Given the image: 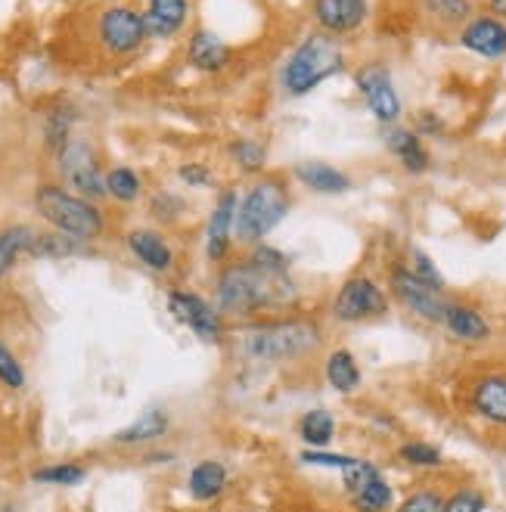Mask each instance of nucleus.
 Segmentation results:
<instances>
[{
    "label": "nucleus",
    "instance_id": "nucleus-22",
    "mask_svg": "<svg viewBox=\"0 0 506 512\" xmlns=\"http://www.w3.org/2000/svg\"><path fill=\"white\" fill-rule=\"evenodd\" d=\"M423 10V16L438 25V28H460L475 16V4L472 0H416Z\"/></svg>",
    "mask_w": 506,
    "mask_h": 512
},
{
    "label": "nucleus",
    "instance_id": "nucleus-28",
    "mask_svg": "<svg viewBox=\"0 0 506 512\" xmlns=\"http://www.w3.org/2000/svg\"><path fill=\"white\" fill-rule=\"evenodd\" d=\"M392 500H395V494H392L389 481H385L382 475L370 478L364 488H357L351 494V506L357 512H385V509L392 506Z\"/></svg>",
    "mask_w": 506,
    "mask_h": 512
},
{
    "label": "nucleus",
    "instance_id": "nucleus-14",
    "mask_svg": "<svg viewBox=\"0 0 506 512\" xmlns=\"http://www.w3.org/2000/svg\"><path fill=\"white\" fill-rule=\"evenodd\" d=\"M236 205H240V193L236 190H221L212 218H208L205 230V258L208 261H224L230 252V239H233V221H236Z\"/></svg>",
    "mask_w": 506,
    "mask_h": 512
},
{
    "label": "nucleus",
    "instance_id": "nucleus-8",
    "mask_svg": "<svg viewBox=\"0 0 506 512\" xmlns=\"http://www.w3.org/2000/svg\"><path fill=\"white\" fill-rule=\"evenodd\" d=\"M389 286H392V295L401 301V305L416 314V317H423L429 323H444V314H448V305L451 301H444L438 289L426 286L420 277H413V270L404 267V264H395L389 270Z\"/></svg>",
    "mask_w": 506,
    "mask_h": 512
},
{
    "label": "nucleus",
    "instance_id": "nucleus-17",
    "mask_svg": "<svg viewBox=\"0 0 506 512\" xmlns=\"http://www.w3.org/2000/svg\"><path fill=\"white\" fill-rule=\"evenodd\" d=\"M292 177L299 180L302 187L320 193V196H339L351 190V177L345 171H339L330 162H320V159H302L292 165Z\"/></svg>",
    "mask_w": 506,
    "mask_h": 512
},
{
    "label": "nucleus",
    "instance_id": "nucleus-40",
    "mask_svg": "<svg viewBox=\"0 0 506 512\" xmlns=\"http://www.w3.org/2000/svg\"><path fill=\"white\" fill-rule=\"evenodd\" d=\"M177 177H181L187 187H212L215 184V174L208 171L205 165H196V162L177 168Z\"/></svg>",
    "mask_w": 506,
    "mask_h": 512
},
{
    "label": "nucleus",
    "instance_id": "nucleus-39",
    "mask_svg": "<svg viewBox=\"0 0 506 512\" xmlns=\"http://www.w3.org/2000/svg\"><path fill=\"white\" fill-rule=\"evenodd\" d=\"M357 457H345V454H326L320 447H308L302 454V463L308 466H323V469H348Z\"/></svg>",
    "mask_w": 506,
    "mask_h": 512
},
{
    "label": "nucleus",
    "instance_id": "nucleus-20",
    "mask_svg": "<svg viewBox=\"0 0 506 512\" xmlns=\"http://www.w3.org/2000/svg\"><path fill=\"white\" fill-rule=\"evenodd\" d=\"M441 326L460 342H485V339H491V323L475 308L457 305V301H451V305H448V314H444Z\"/></svg>",
    "mask_w": 506,
    "mask_h": 512
},
{
    "label": "nucleus",
    "instance_id": "nucleus-36",
    "mask_svg": "<svg viewBox=\"0 0 506 512\" xmlns=\"http://www.w3.org/2000/svg\"><path fill=\"white\" fill-rule=\"evenodd\" d=\"M398 512H444V497L432 488H423V491H413L401 506Z\"/></svg>",
    "mask_w": 506,
    "mask_h": 512
},
{
    "label": "nucleus",
    "instance_id": "nucleus-29",
    "mask_svg": "<svg viewBox=\"0 0 506 512\" xmlns=\"http://www.w3.org/2000/svg\"><path fill=\"white\" fill-rule=\"evenodd\" d=\"M333 432H336V423L326 410H311L299 423V435L308 447H326L333 441Z\"/></svg>",
    "mask_w": 506,
    "mask_h": 512
},
{
    "label": "nucleus",
    "instance_id": "nucleus-6",
    "mask_svg": "<svg viewBox=\"0 0 506 512\" xmlns=\"http://www.w3.org/2000/svg\"><path fill=\"white\" fill-rule=\"evenodd\" d=\"M56 162H59V174H63V180L78 196L84 199L106 196V174L100 171V162L87 140H69L63 153L56 156Z\"/></svg>",
    "mask_w": 506,
    "mask_h": 512
},
{
    "label": "nucleus",
    "instance_id": "nucleus-41",
    "mask_svg": "<svg viewBox=\"0 0 506 512\" xmlns=\"http://www.w3.org/2000/svg\"><path fill=\"white\" fill-rule=\"evenodd\" d=\"M416 125H420L423 134H438V131H441V122H438V118H435L432 112H423V115H420V122H416ZM420 131H416V134H420Z\"/></svg>",
    "mask_w": 506,
    "mask_h": 512
},
{
    "label": "nucleus",
    "instance_id": "nucleus-15",
    "mask_svg": "<svg viewBox=\"0 0 506 512\" xmlns=\"http://www.w3.org/2000/svg\"><path fill=\"white\" fill-rule=\"evenodd\" d=\"M469 404L485 423L506 429V373H488L475 379L469 391Z\"/></svg>",
    "mask_w": 506,
    "mask_h": 512
},
{
    "label": "nucleus",
    "instance_id": "nucleus-31",
    "mask_svg": "<svg viewBox=\"0 0 506 512\" xmlns=\"http://www.w3.org/2000/svg\"><path fill=\"white\" fill-rule=\"evenodd\" d=\"M398 457L404 463H410V466H420V469H438L444 463L441 450L432 447V444H426V441H407V444H401L398 447Z\"/></svg>",
    "mask_w": 506,
    "mask_h": 512
},
{
    "label": "nucleus",
    "instance_id": "nucleus-11",
    "mask_svg": "<svg viewBox=\"0 0 506 512\" xmlns=\"http://www.w3.org/2000/svg\"><path fill=\"white\" fill-rule=\"evenodd\" d=\"M457 41L463 50L482 56V59H491V63H497V59L506 56V22L491 16V13H479L472 16L460 32H457Z\"/></svg>",
    "mask_w": 506,
    "mask_h": 512
},
{
    "label": "nucleus",
    "instance_id": "nucleus-24",
    "mask_svg": "<svg viewBox=\"0 0 506 512\" xmlns=\"http://www.w3.org/2000/svg\"><path fill=\"white\" fill-rule=\"evenodd\" d=\"M326 382H330L336 391H342V395H348V391L361 385V370H357V360L351 351L339 348L326 357Z\"/></svg>",
    "mask_w": 506,
    "mask_h": 512
},
{
    "label": "nucleus",
    "instance_id": "nucleus-12",
    "mask_svg": "<svg viewBox=\"0 0 506 512\" xmlns=\"http://www.w3.org/2000/svg\"><path fill=\"white\" fill-rule=\"evenodd\" d=\"M311 16L320 32L333 38H345V35H354L357 28L367 22L370 4L367 0H314Z\"/></svg>",
    "mask_w": 506,
    "mask_h": 512
},
{
    "label": "nucleus",
    "instance_id": "nucleus-7",
    "mask_svg": "<svg viewBox=\"0 0 506 512\" xmlns=\"http://www.w3.org/2000/svg\"><path fill=\"white\" fill-rule=\"evenodd\" d=\"M354 84H357V94L364 97L367 109L373 112V118L379 125L398 122L401 118V97H398L389 69H385L382 63H367L354 72Z\"/></svg>",
    "mask_w": 506,
    "mask_h": 512
},
{
    "label": "nucleus",
    "instance_id": "nucleus-13",
    "mask_svg": "<svg viewBox=\"0 0 506 512\" xmlns=\"http://www.w3.org/2000/svg\"><path fill=\"white\" fill-rule=\"evenodd\" d=\"M168 308L171 314L187 323L193 333L205 342H218L224 336V323H221V311L208 305L205 298L193 295V292H171L168 295Z\"/></svg>",
    "mask_w": 506,
    "mask_h": 512
},
{
    "label": "nucleus",
    "instance_id": "nucleus-18",
    "mask_svg": "<svg viewBox=\"0 0 506 512\" xmlns=\"http://www.w3.org/2000/svg\"><path fill=\"white\" fill-rule=\"evenodd\" d=\"M190 19V0H150L143 10L146 38H174Z\"/></svg>",
    "mask_w": 506,
    "mask_h": 512
},
{
    "label": "nucleus",
    "instance_id": "nucleus-38",
    "mask_svg": "<svg viewBox=\"0 0 506 512\" xmlns=\"http://www.w3.org/2000/svg\"><path fill=\"white\" fill-rule=\"evenodd\" d=\"M0 382L7 388H22L25 385V373L19 367V360L10 354V348L0 342Z\"/></svg>",
    "mask_w": 506,
    "mask_h": 512
},
{
    "label": "nucleus",
    "instance_id": "nucleus-33",
    "mask_svg": "<svg viewBox=\"0 0 506 512\" xmlns=\"http://www.w3.org/2000/svg\"><path fill=\"white\" fill-rule=\"evenodd\" d=\"M84 469L81 466H47V469H38L32 478L38 481V485H81L84 481Z\"/></svg>",
    "mask_w": 506,
    "mask_h": 512
},
{
    "label": "nucleus",
    "instance_id": "nucleus-4",
    "mask_svg": "<svg viewBox=\"0 0 506 512\" xmlns=\"http://www.w3.org/2000/svg\"><path fill=\"white\" fill-rule=\"evenodd\" d=\"M323 336L311 320H274L252 326L243 339V354L264 364H280V360L305 357L320 348Z\"/></svg>",
    "mask_w": 506,
    "mask_h": 512
},
{
    "label": "nucleus",
    "instance_id": "nucleus-5",
    "mask_svg": "<svg viewBox=\"0 0 506 512\" xmlns=\"http://www.w3.org/2000/svg\"><path fill=\"white\" fill-rule=\"evenodd\" d=\"M35 208L53 230L66 233L72 239H81V243L103 236L100 208L91 199L78 196V193H69V190L56 187V184H41L35 190Z\"/></svg>",
    "mask_w": 506,
    "mask_h": 512
},
{
    "label": "nucleus",
    "instance_id": "nucleus-2",
    "mask_svg": "<svg viewBox=\"0 0 506 512\" xmlns=\"http://www.w3.org/2000/svg\"><path fill=\"white\" fill-rule=\"evenodd\" d=\"M292 208V196L286 180L277 174H264L243 193L240 205H236V221H233V239L243 246H258L274 233Z\"/></svg>",
    "mask_w": 506,
    "mask_h": 512
},
{
    "label": "nucleus",
    "instance_id": "nucleus-23",
    "mask_svg": "<svg viewBox=\"0 0 506 512\" xmlns=\"http://www.w3.org/2000/svg\"><path fill=\"white\" fill-rule=\"evenodd\" d=\"M227 488V469L218 460H202L190 472V494L196 500H215Z\"/></svg>",
    "mask_w": 506,
    "mask_h": 512
},
{
    "label": "nucleus",
    "instance_id": "nucleus-37",
    "mask_svg": "<svg viewBox=\"0 0 506 512\" xmlns=\"http://www.w3.org/2000/svg\"><path fill=\"white\" fill-rule=\"evenodd\" d=\"M485 506H488L485 494L472 491V488H463L444 500V512H485Z\"/></svg>",
    "mask_w": 506,
    "mask_h": 512
},
{
    "label": "nucleus",
    "instance_id": "nucleus-25",
    "mask_svg": "<svg viewBox=\"0 0 506 512\" xmlns=\"http://www.w3.org/2000/svg\"><path fill=\"white\" fill-rule=\"evenodd\" d=\"M35 236L38 233L28 224H16V227H7L4 233H0V280H4V274L16 264V258L22 252H32Z\"/></svg>",
    "mask_w": 506,
    "mask_h": 512
},
{
    "label": "nucleus",
    "instance_id": "nucleus-35",
    "mask_svg": "<svg viewBox=\"0 0 506 512\" xmlns=\"http://www.w3.org/2000/svg\"><path fill=\"white\" fill-rule=\"evenodd\" d=\"M69 128H72V115L69 112H53L47 122V149L53 156H59L69 143Z\"/></svg>",
    "mask_w": 506,
    "mask_h": 512
},
{
    "label": "nucleus",
    "instance_id": "nucleus-32",
    "mask_svg": "<svg viewBox=\"0 0 506 512\" xmlns=\"http://www.w3.org/2000/svg\"><path fill=\"white\" fill-rule=\"evenodd\" d=\"M410 270H413V277H420L426 286H432V289H444V277H441V270L435 267V261L423 252V249H410V264H407Z\"/></svg>",
    "mask_w": 506,
    "mask_h": 512
},
{
    "label": "nucleus",
    "instance_id": "nucleus-27",
    "mask_svg": "<svg viewBox=\"0 0 506 512\" xmlns=\"http://www.w3.org/2000/svg\"><path fill=\"white\" fill-rule=\"evenodd\" d=\"M168 429V416L162 410H146L137 423H131L128 429H122L115 435L118 444H143V441H153L159 435H165Z\"/></svg>",
    "mask_w": 506,
    "mask_h": 512
},
{
    "label": "nucleus",
    "instance_id": "nucleus-42",
    "mask_svg": "<svg viewBox=\"0 0 506 512\" xmlns=\"http://www.w3.org/2000/svg\"><path fill=\"white\" fill-rule=\"evenodd\" d=\"M485 10L506 22V0H485Z\"/></svg>",
    "mask_w": 506,
    "mask_h": 512
},
{
    "label": "nucleus",
    "instance_id": "nucleus-30",
    "mask_svg": "<svg viewBox=\"0 0 506 512\" xmlns=\"http://www.w3.org/2000/svg\"><path fill=\"white\" fill-rule=\"evenodd\" d=\"M143 184H140V177L137 171L125 168V165H118L106 174V196H112L115 202H134L140 196Z\"/></svg>",
    "mask_w": 506,
    "mask_h": 512
},
{
    "label": "nucleus",
    "instance_id": "nucleus-26",
    "mask_svg": "<svg viewBox=\"0 0 506 512\" xmlns=\"http://www.w3.org/2000/svg\"><path fill=\"white\" fill-rule=\"evenodd\" d=\"M227 156H230V162L240 168L243 174H261L264 165H267V149L258 140H252V137H236V140H230Z\"/></svg>",
    "mask_w": 506,
    "mask_h": 512
},
{
    "label": "nucleus",
    "instance_id": "nucleus-16",
    "mask_svg": "<svg viewBox=\"0 0 506 512\" xmlns=\"http://www.w3.org/2000/svg\"><path fill=\"white\" fill-rule=\"evenodd\" d=\"M382 143L385 149L401 162V168L407 174H426L432 159H429V149L423 146L420 134L410 131V128H395V125H385L382 131Z\"/></svg>",
    "mask_w": 506,
    "mask_h": 512
},
{
    "label": "nucleus",
    "instance_id": "nucleus-21",
    "mask_svg": "<svg viewBox=\"0 0 506 512\" xmlns=\"http://www.w3.org/2000/svg\"><path fill=\"white\" fill-rule=\"evenodd\" d=\"M128 249L150 270H168L171 261H174V252L168 249V243L156 230H131L128 233Z\"/></svg>",
    "mask_w": 506,
    "mask_h": 512
},
{
    "label": "nucleus",
    "instance_id": "nucleus-9",
    "mask_svg": "<svg viewBox=\"0 0 506 512\" xmlns=\"http://www.w3.org/2000/svg\"><path fill=\"white\" fill-rule=\"evenodd\" d=\"M97 35H100V44L115 53V56H128L134 50L143 47L146 41V28H143V13H137L134 7L128 4H115V7H106L100 13V22H97Z\"/></svg>",
    "mask_w": 506,
    "mask_h": 512
},
{
    "label": "nucleus",
    "instance_id": "nucleus-43",
    "mask_svg": "<svg viewBox=\"0 0 506 512\" xmlns=\"http://www.w3.org/2000/svg\"><path fill=\"white\" fill-rule=\"evenodd\" d=\"M7 512H13V509H7Z\"/></svg>",
    "mask_w": 506,
    "mask_h": 512
},
{
    "label": "nucleus",
    "instance_id": "nucleus-1",
    "mask_svg": "<svg viewBox=\"0 0 506 512\" xmlns=\"http://www.w3.org/2000/svg\"><path fill=\"white\" fill-rule=\"evenodd\" d=\"M295 301V283L289 274L258 267L252 258L227 264L218 277L215 308L230 317H255L264 311H283Z\"/></svg>",
    "mask_w": 506,
    "mask_h": 512
},
{
    "label": "nucleus",
    "instance_id": "nucleus-34",
    "mask_svg": "<svg viewBox=\"0 0 506 512\" xmlns=\"http://www.w3.org/2000/svg\"><path fill=\"white\" fill-rule=\"evenodd\" d=\"M249 258H252L258 267H264V270H274V274H289V267H292V258H289L286 252H280V249H274V246H267V243L252 246Z\"/></svg>",
    "mask_w": 506,
    "mask_h": 512
},
{
    "label": "nucleus",
    "instance_id": "nucleus-3",
    "mask_svg": "<svg viewBox=\"0 0 506 512\" xmlns=\"http://www.w3.org/2000/svg\"><path fill=\"white\" fill-rule=\"evenodd\" d=\"M345 72V47L339 38L314 32L299 47H295L280 72V84L289 97H305L314 87H320L326 78Z\"/></svg>",
    "mask_w": 506,
    "mask_h": 512
},
{
    "label": "nucleus",
    "instance_id": "nucleus-10",
    "mask_svg": "<svg viewBox=\"0 0 506 512\" xmlns=\"http://www.w3.org/2000/svg\"><path fill=\"white\" fill-rule=\"evenodd\" d=\"M389 308L385 292L370 277H351L342 283V289L333 298V314L342 323H361L370 317H379Z\"/></svg>",
    "mask_w": 506,
    "mask_h": 512
},
{
    "label": "nucleus",
    "instance_id": "nucleus-19",
    "mask_svg": "<svg viewBox=\"0 0 506 512\" xmlns=\"http://www.w3.org/2000/svg\"><path fill=\"white\" fill-rule=\"evenodd\" d=\"M187 59H190L193 69H199L205 75H215V72L230 66V47L224 38L208 32V28H196V32L190 35V44H187Z\"/></svg>",
    "mask_w": 506,
    "mask_h": 512
}]
</instances>
